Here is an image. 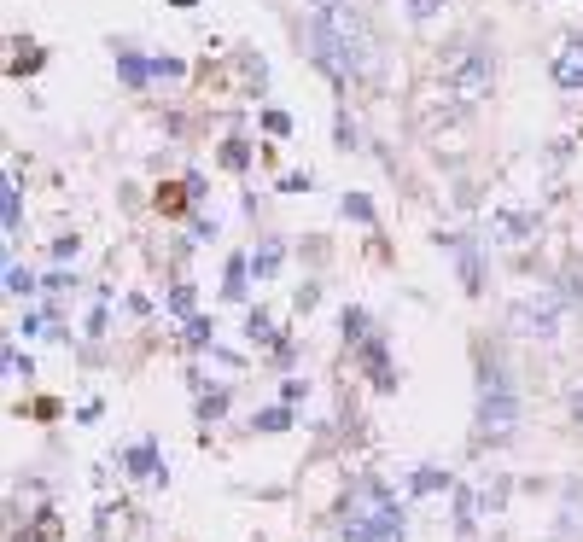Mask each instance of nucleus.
Masks as SVG:
<instances>
[{
    "label": "nucleus",
    "instance_id": "nucleus-1",
    "mask_svg": "<svg viewBox=\"0 0 583 542\" xmlns=\"http://www.w3.org/2000/svg\"><path fill=\"white\" fill-rule=\"evenodd\" d=\"M304 53H309V65L321 70L333 88H344L350 76H362V70H368V59H374L368 47H356L350 35L333 30L321 12H309V24H304Z\"/></svg>",
    "mask_w": 583,
    "mask_h": 542
},
{
    "label": "nucleus",
    "instance_id": "nucleus-2",
    "mask_svg": "<svg viewBox=\"0 0 583 542\" xmlns=\"http://www.w3.org/2000/svg\"><path fill=\"white\" fill-rule=\"evenodd\" d=\"M519 426V391L496 356H479V443H508Z\"/></svg>",
    "mask_w": 583,
    "mask_h": 542
},
{
    "label": "nucleus",
    "instance_id": "nucleus-3",
    "mask_svg": "<svg viewBox=\"0 0 583 542\" xmlns=\"http://www.w3.org/2000/svg\"><path fill=\"white\" fill-rule=\"evenodd\" d=\"M444 94L461 105H479L484 94H490V82H496V53L490 47H479V41H467V47H455L444 59Z\"/></svg>",
    "mask_w": 583,
    "mask_h": 542
},
{
    "label": "nucleus",
    "instance_id": "nucleus-4",
    "mask_svg": "<svg viewBox=\"0 0 583 542\" xmlns=\"http://www.w3.org/2000/svg\"><path fill=\"white\" fill-rule=\"evenodd\" d=\"M560 315H566L560 292H531L508 309V333L514 339H560Z\"/></svg>",
    "mask_w": 583,
    "mask_h": 542
},
{
    "label": "nucleus",
    "instance_id": "nucleus-5",
    "mask_svg": "<svg viewBox=\"0 0 583 542\" xmlns=\"http://www.w3.org/2000/svg\"><path fill=\"white\" fill-rule=\"evenodd\" d=\"M537 228H543L537 210H490V239H502V245H525V239H537Z\"/></svg>",
    "mask_w": 583,
    "mask_h": 542
},
{
    "label": "nucleus",
    "instance_id": "nucleus-6",
    "mask_svg": "<svg viewBox=\"0 0 583 542\" xmlns=\"http://www.w3.org/2000/svg\"><path fill=\"white\" fill-rule=\"evenodd\" d=\"M356 356H362V368H368V379H374V391H391V385H397V373H391V356H385V339H379V333H368V339L356 344Z\"/></svg>",
    "mask_w": 583,
    "mask_h": 542
},
{
    "label": "nucleus",
    "instance_id": "nucleus-7",
    "mask_svg": "<svg viewBox=\"0 0 583 542\" xmlns=\"http://www.w3.org/2000/svg\"><path fill=\"white\" fill-rule=\"evenodd\" d=\"M554 82H560L566 94H578L583 88V35L560 41V53H554Z\"/></svg>",
    "mask_w": 583,
    "mask_h": 542
},
{
    "label": "nucleus",
    "instance_id": "nucleus-8",
    "mask_svg": "<svg viewBox=\"0 0 583 542\" xmlns=\"http://www.w3.org/2000/svg\"><path fill=\"white\" fill-rule=\"evenodd\" d=\"M444 245L455 251V263H461V280H467V292L479 298V292H484V274H479V245H473V239H461V234H449Z\"/></svg>",
    "mask_w": 583,
    "mask_h": 542
},
{
    "label": "nucleus",
    "instance_id": "nucleus-9",
    "mask_svg": "<svg viewBox=\"0 0 583 542\" xmlns=\"http://www.w3.org/2000/svg\"><path fill=\"white\" fill-rule=\"evenodd\" d=\"M240 88L251 100H263V88H269V65H263L257 47H240Z\"/></svg>",
    "mask_w": 583,
    "mask_h": 542
},
{
    "label": "nucleus",
    "instance_id": "nucleus-10",
    "mask_svg": "<svg viewBox=\"0 0 583 542\" xmlns=\"http://www.w3.org/2000/svg\"><path fill=\"white\" fill-rule=\"evenodd\" d=\"M216 164H222V170H234V175H245V170H251V140L228 135V140H222V152H216Z\"/></svg>",
    "mask_w": 583,
    "mask_h": 542
},
{
    "label": "nucleus",
    "instance_id": "nucleus-11",
    "mask_svg": "<svg viewBox=\"0 0 583 542\" xmlns=\"http://www.w3.org/2000/svg\"><path fill=\"white\" fill-rule=\"evenodd\" d=\"M47 65V53H41V47H35V41H24V35H18V41H12V76H30V70H41Z\"/></svg>",
    "mask_w": 583,
    "mask_h": 542
},
{
    "label": "nucleus",
    "instance_id": "nucleus-12",
    "mask_svg": "<svg viewBox=\"0 0 583 542\" xmlns=\"http://www.w3.org/2000/svg\"><path fill=\"white\" fill-rule=\"evenodd\" d=\"M280 257H286V251H280V239H263V245L251 251V274H257V280H275V274H280Z\"/></svg>",
    "mask_w": 583,
    "mask_h": 542
},
{
    "label": "nucleus",
    "instance_id": "nucleus-13",
    "mask_svg": "<svg viewBox=\"0 0 583 542\" xmlns=\"http://www.w3.org/2000/svg\"><path fill=\"white\" fill-rule=\"evenodd\" d=\"M117 76H123L129 88H146V82H152V59H140V53H117Z\"/></svg>",
    "mask_w": 583,
    "mask_h": 542
},
{
    "label": "nucleus",
    "instance_id": "nucleus-14",
    "mask_svg": "<svg viewBox=\"0 0 583 542\" xmlns=\"http://www.w3.org/2000/svg\"><path fill=\"white\" fill-rule=\"evenodd\" d=\"M158 210H164V216H181V210H193V193H187V181H170V187H158Z\"/></svg>",
    "mask_w": 583,
    "mask_h": 542
},
{
    "label": "nucleus",
    "instance_id": "nucleus-15",
    "mask_svg": "<svg viewBox=\"0 0 583 542\" xmlns=\"http://www.w3.org/2000/svg\"><path fill=\"white\" fill-rule=\"evenodd\" d=\"M245 280H251V257H234V263H228V286H222V298H245V292H251Z\"/></svg>",
    "mask_w": 583,
    "mask_h": 542
},
{
    "label": "nucleus",
    "instance_id": "nucleus-16",
    "mask_svg": "<svg viewBox=\"0 0 583 542\" xmlns=\"http://www.w3.org/2000/svg\"><path fill=\"white\" fill-rule=\"evenodd\" d=\"M0 222H6V234H18V181L6 175V187H0Z\"/></svg>",
    "mask_w": 583,
    "mask_h": 542
},
{
    "label": "nucleus",
    "instance_id": "nucleus-17",
    "mask_svg": "<svg viewBox=\"0 0 583 542\" xmlns=\"http://www.w3.org/2000/svg\"><path fill=\"white\" fill-rule=\"evenodd\" d=\"M245 333H251V344H275V321H269V309H251V315H245Z\"/></svg>",
    "mask_w": 583,
    "mask_h": 542
},
{
    "label": "nucleus",
    "instance_id": "nucleus-18",
    "mask_svg": "<svg viewBox=\"0 0 583 542\" xmlns=\"http://www.w3.org/2000/svg\"><path fill=\"white\" fill-rule=\"evenodd\" d=\"M473 525H479V502L461 490V496H455V531H461V537H473Z\"/></svg>",
    "mask_w": 583,
    "mask_h": 542
},
{
    "label": "nucleus",
    "instance_id": "nucleus-19",
    "mask_svg": "<svg viewBox=\"0 0 583 542\" xmlns=\"http://www.w3.org/2000/svg\"><path fill=\"white\" fill-rule=\"evenodd\" d=\"M560 298L566 304H583V263H566L560 269Z\"/></svg>",
    "mask_w": 583,
    "mask_h": 542
},
{
    "label": "nucleus",
    "instance_id": "nucleus-20",
    "mask_svg": "<svg viewBox=\"0 0 583 542\" xmlns=\"http://www.w3.org/2000/svg\"><path fill=\"white\" fill-rule=\"evenodd\" d=\"M339 210L350 216V222H368V228H374V204H368V193H344Z\"/></svg>",
    "mask_w": 583,
    "mask_h": 542
},
{
    "label": "nucleus",
    "instance_id": "nucleus-21",
    "mask_svg": "<svg viewBox=\"0 0 583 542\" xmlns=\"http://www.w3.org/2000/svg\"><path fill=\"white\" fill-rule=\"evenodd\" d=\"M6 292H12V298H35V274L30 269H6Z\"/></svg>",
    "mask_w": 583,
    "mask_h": 542
},
{
    "label": "nucleus",
    "instance_id": "nucleus-22",
    "mask_svg": "<svg viewBox=\"0 0 583 542\" xmlns=\"http://www.w3.org/2000/svg\"><path fill=\"white\" fill-rule=\"evenodd\" d=\"M403 12H409V24H432V18L444 12V0H409Z\"/></svg>",
    "mask_w": 583,
    "mask_h": 542
},
{
    "label": "nucleus",
    "instance_id": "nucleus-23",
    "mask_svg": "<svg viewBox=\"0 0 583 542\" xmlns=\"http://www.w3.org/2000/svg\"><path fill=\"white\" fill-rule=\"evenodd\" d=\"M181 59H175V53H152V76H158V82H175V76H181Z\"/></svg>",
    "mask_w": 583,
    "mask_h": 542
},
{
    "label": "nucleus",
    "instance_id": "nucleus-24",
    "mask_svg": "<svg viewBox=\"0 0 583 542\" xmlns=\"http://www.w3.org/2000/svg\"><path fill=\"white\" fill-rule=\"evenodd\" d=\"M449 484V473H438V467H420V473H414V490H420V496H432V490H444Z\"/></svg>",
    "mask_w": 583,
    "mask_h": 542
},
{
    "label": "nucleus",
    "instance_id": "nucleus-25",
    "mask_svg": "<svg viewBox=\"0 0 583 542\" xmlns=\"http://www.w3.org/2000/svg\"><path fill=\"white\" fill-rule=\"evenodd\" d=\"M263 135L286 140V135H292V117H286V111H263Z\"/></svg>",
    "mask_w": 583,
    "mask_h": 542
},
{
    "label": "nucleus",
    "instance_id": "nucleus-26",
    "mask_svg": "<svg viewBox=\"0 0 583 542\" xmlns=\"http://www.w3.org/2000/svg\"><path fill=\"white\" fill-rule=\"evenodd\" d=\"M315 187V175L309 170H292V175H280V193H309Z\"/></svg>",
    "mask_w": 583,
    "mask_h": 542
},
{
    "label": "nucleus",
    "instance_id": "nucleus-27",
    "mask_svg": "<svg viewBox=\"0 0 583 542\" xmlns=\"http://www.w3.org/2000/svg\"><path fill=\"white\" fill-rule=\"evenodd\" d=\"M210 333H216V327H210L205 315H193V321H187V344H210Z\"/></svg>",
    "mask_w": 583,
    "mask_h": 542
},
{
    "label": "nucleus",
    "instance_id": "nucleus-28",
    "mask_svg": "<svg viewBox=\"0 0 583 542\" xmlns=\"http://www.w3.org/2000/svg\"><path fill=\"white\" fill-rule=\"evenodd\" d=\"M333 135H339V146H344V152H350V146H356V140H362V135H356V123H350V117H344V111H339V123H333Z\"/></svg>",
    "mask_w": 583,
    "mask_h": 542
},
{
    "label": "nucleus",
    "instance_id": "nucleus-29",
    "mask_svg": "<svg viewBox=\"0 0 583 542\" xmlns=\"http://www.w3.org/2000/svg\"><path fill=\"white\" fill-rule=\"evenodd\" d=\"M170 309H175V315H193V286H175V292H170Z\"/></svg>",
    "mask_w": 583,
    "mask_h": 542
},
{
    "label": "nucleus",
    "instance_id": "nucleus-30",
    "mask_svg": "<svg viewBox=\"0 0 583 542\" xmlns=\"http://www.w3.org/2000/svg\"><path fill=\"white\" fill-rule=\"evenodd\" d=\"M286 426V408H269V414H257V432H280Z\"/></svg>",
    "mask_w": 583,
    "mask_h": 542
},
{
    "label": "nucleus",
    "instance_id": "nucleus-31",
    "mask_svg": "<svg viewBox=\"0 0 583 542\" xmlns=\"http://www.w3.org/2000/svg\"><path fill=\"white\" fill-rule=\"evenodd\" d=\"M76 245H82V239H76V234H65V239H53V257H76Z\"/></svg>",
    "mask_w": 583,
    "mask_h": 542
},
{
    "label": "nucleus",
    "instance_id": "nucleus-32",
    "mask_svg": "<svg viewBox=\"0 0 583 542\" xmlns=\"http://www.w3.org/2000/svg\"><path fill=\"white\" fill-rule=\"evenodd\" d=\"M309 12H333V6H339V0H304Z\"/></svg>",
    "mask_w": 583,
    "mask_h": 542
},
{
    "label": "nucleus",
    "instance_id": "nucleus-33",
    "mask_svg": "<svg viewBox=\"0 0 583 542\" xmlns=\"http://www.w3.org/2000/svg\"><path fill=\"white\" fill-rule=\"evenodd\" d=\"M572 420H578V426H583V391H578V397H572Z\"/></svg>",
    "mask_w": 583,
    "mask_h": 542
},
{
    "label": "nucleus",
    "instance_id": "nucleus-34",
    "mask_svg": "<svg viewBox=\"0 0 583 542\" xmlns=\"http://www.w3.org/2000/svg\"><path fill=\"white\" fill-rule=\"evenodd\" d=\"M175 6H199V0H175Z\"/></svg>",
    "mask_w": 583,
    "mask_h": 542
}]
</instances>
